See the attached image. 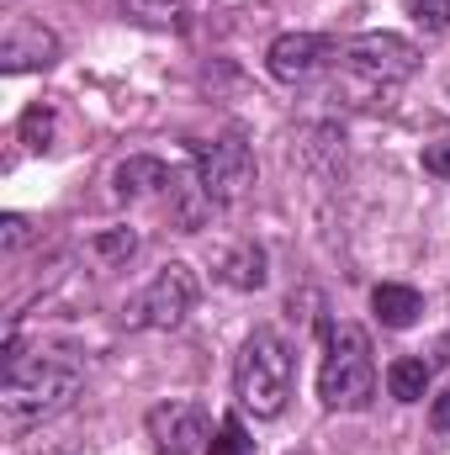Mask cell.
Returning a JSON list of instances; mask_svg holds the SVG:
<instances>
[{
	"mask_svg": "<svg viewBox=\"0 0 450 455\" xmlns=\"http://www.w3.org/2000/svg\"><path fill=\"white\" fill-rule=\"evenodd\" d=\"M80 392V365L69 355H21V339L5 344L0 355V413L11 424H32L48 419L59 408H69V397Z\"/></svg>",
	"mask_w": 450,
	"mask_h": 455,
	"instance_id": "cell-1",
	"label": "cell"
},
{
	"mask_svg": "<svg viewBox=\"0 0 450 455\" xmlns=\"http://www.w3.org/2000/svg\"><path fill=\"white\" fill-rule=\"evenodd\" d=\"M414 75H419V48L408 37H398V32H360L339 53L329 96H344L350 107H371L376 96H392Z\"/></svg>",
	"mask_w": 450,
	"mask_h": 455,
	"instance_id": "cell-2",
	"label": "cell"
},
{
	"mask_svg": "<svg viewBox=\"0 0 450 455\" xmlns=\"http://www.w3.org/2000/svg\"><path fill=\"white\" fill-rule=\"evenodd\" d=\"M233 392L238 408L254 419H276L292 397V344L281 339L276 329H254L238 360H233Z\"/></svg>",
	"mask_w": 450,
	"mask_h": 455,
	"instance_id": "cell-3",
	"label": "cell"
},
{
	"mask_svg": "<svg viewBox=\"0 0 450 455\" xmlns=\"http://www.w3.org/2000/svg\"><path fill=\"white\" fill-rule=\"evenodd\" d=\"M318 397L334 413H360L376 397V360H371L366 329H355V323H334L329 329L324 371H318Z\"/></svg>",
	"mask_w": 450,
	"mask_h": 455,
	"instance_id": "cell-4",
	"label": "cell"
},
{
	"mask_svg": "<svg viewBox=\"0 0 450 455\" xmlns=\"http://www.w3.org/2000/svg\"><path fill=\"white\" fill-rule=\"evenodd\" d=\"M191 307H197V270L170 259V265H159V275L143 291H133L122 302V323L127 329H181Z\"/></svg>",
	"mask_w": 450,
	"mask_h": 455,
	"instance_id": "cell-5",
	"label": "cell"
},
{
	"mask_svg": "<svg viewBox=\"0 0 450 455\" xmlns=\"http://www.w3.org/2000/svg\"><path fill=\"white\" fill-rule=\"evenodd\" d=\"M197 175H202V186H207V196L218 207L244 202L249 186H254V148H249V138L238 127H228L223 138L197 143Z\"/></svg>",
	"mask_w": 450,
	"mask_h": 455,
	"instance_id": "cell-6",
	"label": "cell"
},
{
	"mask_svg": "<svg viewBox=\"0 0 450 455\" xmlns=\"http://www.w3.org/2000/svg\"><path fill=\"white\" fill-rule=\"evenodd\" d=\"M339 53H344L339 37H324V32H281V37L270 43L265 64H270V75H276L281 85H308V80H318V75L334 69Z\"/></svg>",
	"mask_w": 450,
	"mask_h": 455,
	"instance_id": "cell-7",
	"label": "cell"
},
{
	"mask_svg": "<svg viewBox=\"0 0 450 455\" xmlns=\"http://www.w3.org/2000/svg\"><path fill=\"white\" fill-rule=\"evenodd\" d=\"M143 429H149L154 455H197L202 440H207V408L191 403V397H170V403L149 408Z\"/></svg>",
	"mask_w": 450,
	"mask_h": 455,
	"instance_id": "cell-8",
	"label": "cell"
},
{
	"mask_svg": "<svg viewBox=\"0 0 450 455\" xmlns=\"http://www.w3.org/2000/svg\"><path fill=\"white\" fill-rule=\"evenodd\" d=\"M292 159H297L313 180L334 186L339 175H344V127H339V122H313V127H302L297 143H292Z\"/></svg>",
	"mask_w": 450,
	"mask_h": 455,
	"instance_id": "cell-9",
	"label": "cell"
},
{
	"mask_svg": "<svg viewBox=\"0 0 450 455\" xmlns=\"http://www.w3.org/2000/svg\"><path fill=\"white\" fill-rule=\"evenodd\" d=\"M59 59V37L37 21H16L0 43V69L5 75H27V69H48Z\"/></svg>",
	"mask_w": 450,
	"mask_h": 455,
	"instance_id": "cell-10",
	"label": "cell"
},
{
	"mask_svg": "<svg viewBox=\"0 0 450 455\" xmlns=\"http://www.w3.org/2000/svg\"><path fill=\"white\" fill-rule=\"evenodd\" d=\"M165 196H170V223L181 228V233H202V228L213 223V212H218V202L207 196V186H202L197 170H175L170 186H165Z\"/></svg>",
	"mask_w": 450,
	"mask_h": 455,
	"instance_id": "cell-11",
	"label": "cell"
},
{
	"mask_svg": "<svg viewBox=\"0 0 450 455\" xmlns=\"http://www.w3.org/2000/svg\"><path fill=\"white\" fill-rule=\"evenodd\" d=\"M170 164L165 159H154V154H133V159H122L112 170V196L117 202H138V196H149V191H165L170 186Z\"/></svg>",
	"mask_w": 450,
	"mask_h": 455,
	"instance_id": "cell-12",
	"label": "cell"
},
{
	"mask_svg": "<svg viewBox=\"0 0 450 455\" xmlns=\"http://www.w3.org/2000/svg\"><path fill=\"white\" fill-rule=\"evenodd\" d=\"M371 313H376V323H382V329H414V323H419V313H424V297H419L414 286L382 281V286L371 291Z\"/></svg>",
	"mask_w": 450,
	"mask_h": 455,
	"instance_id": "cell-13",
	"label": "cell"
},
{
	"mask_svg": "<svg viewBox=\"0 0 450 455\" xmlns=\"http://www.w3.org/2000/svg\"><path fill=\"white\" fill-rule=\"evenodd\" d=\"M223 281L228 286H238V291H260V286L270 281V270H265V249H260V243H238V249L223 259Z\"/></svg>",
	"mask_w": 450,
	"mask_h": 455,
	"instance_id": "cell-14",
	"label": "cell"
},
{
	"mask_svg": "<svg viewBox=\"0 0 450 455\" xmlns=\"http://www.w3.org/2000/svg\"><path fill=\"white\" fill-rule=\"evenodd\" d=\"M387 392H392L398 403H424V392H430V365H424L419 355L392 360V365H387Z\"/></svg>",
	"mask_w": 450,
	"mask_h": 455,
	"instance_id": "cell-15",
	"label": "cell"
},
{
	"mask_svg": "<svg viewBox=\"0 0 450 455\" xmlns=\"http://www.w3.org/2000/svg\"><path fill=\"white\" fill-rule=\"evenodd\" d=\"M122 11L143 27H186V0H122Z\"/></svg>",
	"mask_w": 450,
	"mask_h": 455,
	"instance_id": "cell-16",
	"label": "cell"
},
{
	"mask_svg": "<svg viewBox=\"0 0 450 455\" xmlns=\"http://www.w3.org/2000/svg\"><path fill=\"white\" fill-rule=\"evenodd\" d=\"M403 5L424 32H446L450 27V0H403Z\"/></svg>",
	"mask_w": 450,
	"mask_h": 455,
	"instance_id": "cell-17",
	"label": "cell"
},
{
	"mask_svg": "<svg viewBox=\"0 0 450 455\" xmlns=\"http://www.w3.org/2000/svg\"><path fill=\"white\" fill-rule=\"evenodd\" d=\"M133 249H138V233H133V228H107V233H101V238H96V254H101V259H133Z\"/></svg>",
	"mask_w": 450,
	"mask_h": 455,
	"instance_id": "cell-18",
	"label": "cell"
},
{
	"mask_svg": "<svg viewBox=\"0 0 450 455\" xmlns=\"http://www.w3.org/2000/svg\"><path fill=\"white\" fill-rule=\"evenodd\" d=\"M48 138H53V112L48 107H32V112L21 116V143L27 148H48Z\"/></svg>",
	"mask_w": 450,
	"mask_h": 455,
	"instance_id": "cell-19",
	"label": "cell"
},
{
	"mask_svg": "<svg viewBox=\"0 0 450 455\" xmlns=\"http://www.w3.org/2000/svg\"><path fill=\"white\" fill-rule=\"evenodd\" d=\"M213 455H249V440H244L238 419H223V424H218V440H213Z\"/></svg>",
	"mask_w": 450,
	"mask_h": 455,
	"instance_id": "cell-20",
	"label": "cell"
},
{
	"mask_svg": "<svg viewBox=\"0 0 450 455\" xmlns=\"http://www.w3.org/2000/svg\"><path fill=\"white\" fill-rule=\"evenodd\" d=\"M27 238H32V228H27L21 212H5V218H0V249H5V254H16Z\"/></svg>",
	"mask_w": 450,
	"mask_h": 455,
	"instance_id": "cell-21",
	"label": "cell"
},
{
	"mask_svg": "<svg viewBox=\"0 0 450 455\" xmlns=\"http://www.w3.org/2000/svg\"><path fill=\"white\" fill-rule=\"evenodd\" d=\"M424 170H430V175H450V138L424 148Z\"/></svg>",
	"mask_w": 450,
	"mask_h": 455,
	"instance_id": "cell-22",
	"label": "cell"
},
{
	"mask_svg": "<svg viewBox=\"0 0 450 455\" xmlns=\"http://www.w3.org/2000/svg\"><path fill=\"white\" fill-rule=\"evenodd\" d=\"M430 424H435V429H446V435H450V387L440 392V397H435V408H430Z\"/></svg>",
	"mask_w": 450,
	"mask_h": 455,
	"instance_id": "cell-23",
	"label": "cell"
}]
</instances>
